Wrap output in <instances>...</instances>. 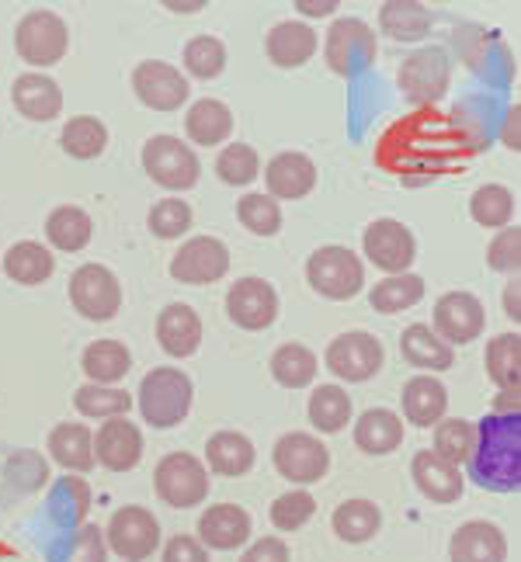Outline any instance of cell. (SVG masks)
Returning <instances> with one entry per match:
<instances>
[{
    "mask_svg": "<svg viewBox=\"0 0 521 562\" xmlns=\"http://www.w3.org/2000/svg\"><path fill=\"white\" fill-rule=\"evenodd\" d=\"M469 475L490 493H514L521 486V417L490 414L476 424Z\"/></svg>",
    "mask_w": 521,
    "mask_h": 562,
    "instance_id": "6da1fadb",
    "label": "cell"
},
{
    "mask_svg": "<svg viewBox=\"0 0 521 562\" xmlns=\"http://www.w3.org/2000/svg\"><path fill=\"white\" fill-rule=\"evenodd\" d=\"M195 400L191 379L178 369H154L140 385V414L149 427H178Z\"/></svg>",
    "mask_w": 521,
    "mask_h": 562,
    "instance_id": "7a4b0ae2",
    "label": "cell"
},
{
    "mask_svg": "<svg viewBox=\"0 0 521 562\" xmlns=\"http://www.w3.org/2000/svg\"><path fill=\"white\" fill-rule=\"evenodd\" d=\"M307 278L310 285L334 302H347L355 299L365 285V268L358 261L355 250L347 247H320L313 250V257L307 261Z\"/></svg>",
    "mask_w": 521,
    "mask_h": 562,
    "instance_id": "3957f363",
    "label": "cell"
},
{
    "mask_svg": "<svg viewBox=\"0 0 521 562\" xmlns=\"http://www.w3.org/2000/svg\"><path fill=\"white\" fill-rule=\"evenodd\" d=\"M154 486H157V496L167 507L188 510V507L206 501L209 472L199 459L188 456V451H174V456L160 459V465L154 472Z\"/></svg>",
    "mask_w": 521,
    "mask_h": 562,
    "instance_id": "277c9868",
    "label": "cell"
},
{
    "mask_svg": "<svg viewBox=\"0 0 521 562\" xmlns=\"http://www.w3.org/2000/svg\"><path fill=\"white\" fill-rule=\"evenodd\" d=\"M67 21L53 11H29L18 21L14 49L29 67H49L67 53Z\"/></svg>",
    "mask_w": 521,
    "mask_h": 562,
    "instance_id": "5b68a950",
    "label": "cell"
},
{
    "mask_svg": "<svg viewBox=\"0 0 521 562\" xmlns=\"http://www.w3.org/2000/svg\"><path fill=\"white\" fill-rule=\"evenodd\" d=\"M143 167H146L149 178H154L157 184H164V188H170V191L195 188V181H199V175H202L199 157H195L191 149L181 139H174V136L146 139Z\"/></svg>",
    "mask_w": 521,
    "mask_h": 562,
    "instance_id": "8992f818",
    "label": "cell"
},
{
    "mask_svg": "<svg viewBox=\"0 0 521 562\" xmlns=\"http://www.w3.org/2000/svg\"><path fill=\"white\" fill-rule=\"evenodd\" d=\"M376 35L358 18H337L328 32V67L337 77H355L373 67Z\"/></svg>",
    "mask_w": 521,
    "mask_h": 562,
    "instance_id": "52a82bcc",
    "label": "cell"
},
{
    "mask_svg": "<svg viewBox=\"0 0 521 562\" xmlns=\"http://www.w3.org/2000/svg\"><path fill=\"white\" fill-rule=\"evenodd\" d=\"M275 469H278V475H286L289 483L310 486V483H320L323 475H328L331 451L320 438L292 430V435L278 438V445H275Z\"/></svg>",
    "mask_w": 521,
    "mask_h": 562,
    "instance_id": "ba28073f",
    "label": "cell"
},
{
    "mask_svg": "<svg viewBox=\"0 0 521 562\" xmlns=\"http://www.w3.org/2000/svg\"><path fill=\"white\" fill-rule=\"evenodd\" d=\"M70 302L84 319H95V323L112 319L122 306L119 278L101 265H84L70 278Z\"/></svg>",
    "mask_w": 521,
    "mask_h": 562,
    "instance_id": "9c48e42d",
    "label": "cell"
},
{
    "mask_svg": "<svg viewBox=\"0 0 521 562\" xmlns=\"http://www.w3.org/2000/svg\"><path fill=\"white\" fill-rule=\"evenodd\" d=\"M108 546L125 562H143L160 546V525L146 507H122L108 525Z\"/></svg>",
    "mask_w": 521,
    "mask_h": 562,
    "instance_id": "30bf717a",
    "label": "cell"
},
{
    "mask_svg": "<svg viewBox=\"0 0 521 562\" xmlns=\"http://www.w3.org/2000/svg\"><path fill=\"white\" fill-rule=\"evenodd\" d=\"M487 327V313L484 302L469 295V292H445L434 302V334H439L448 348L452 344H469L484 334Z\"/></svg>",
    "mask_w": 521,
    "mask_h": 562,
    "instance_id": "8fae6325",
    "label": "cell"
},
{
    "mask_svg": "<svg viewBox=\"0 0 521 562\" xmlns=\"http://www.w3.org/2000/svg\"><path fill=\"white\" fill-rule=\"evenodd\" d=\"M328 369L344 382H368L383 369V344L373 334L347 330L328 348Z\"/></svg>",
    "mask_w": 521,
    "mask_h": 562,
    "instance_id": "7c38bea8",
    "label": "cell"
},
{
    "mask_svg": "<svg viewBox=\"0 0 521 562\" xmlns=\"http://www.w3.org/2000/svg\"><path fill=\"white\" fill-rule=\"evenodd\" d=\"M230 271V250L215 236H195L170 261V274L185 285H212Z\"/></svg>",
    "mask_w": 521,
    "mask_h": 562,
    "instance_id": "4fadbf2b",
    "label": "cell"
},
{
    "mask_svg": "<svg viewBox=\"0 0 521 562\" xmlns=\"http://www.w3.org/2000/svg\"><path fill=\"white\" fill-rule=\"evenodd\" d=\"M365 257L379 271L403 274L418 257V240L403 223L397 220H376L365 229Z\"/></svg>",
    "mask_w": 521,
    "mask_h": 562,
    "instance_id": "5bb4252c",
    "label": "cell"
},
{
    "mask_svg": "<svg viewBox=\"0 0 521 562\" xmlns=\"http://www.w3.org/2000/svg\"><path fill=\"white\" fill-rule=\"evenodd\" d=\"M226 313L236 327L265 330L278 316V295L265 278H241L226 295Z\"/></svg>",
    "mask_w": 521,
    "mask_h": 562,
    "instance_id": "9a60e30c",
    "label": "cell"
},
{
    "mask_svg": "<svg viewBox=\"0 0 521 562\" xmlns=\"http://www.w3.org/2000/svg\"><path fill=\"white\" fill-rule=\"evenodd\" d=\"M133 91L154 112H174L188 101V80L160 59H146L133 74Z\"/></svg>",
    "mask_w": 521,
    "mask_h": 562,
    "instance_id": "2e32d148",
    "label": "cell"
},
{
    "mask_svg": "<svg viewBox=\"0 0 521 562\" xmlns=\"http://www.w3.org/2000/svg\"><path fill=\"white\" fill-rule=\"evenodd\" d=\"M400 91L410 101H439L448 91V56L445 49H421L400 70Z\"/></svg>",
    "mask_w": 521,
    "mask_h": 562,
    "instance_id": "e0dca14e",
    "label": "cell"
},
{
    "mask_svg": "<svg viewBox=\"0 0 521 562\" xmlns=\"http://www.w3.org/2000/svg\"><path fill=\"white\" fill-rule=\"evenodd\" d=\"M143 459V435L136 424H129L125 417L104 420V427L95 438V462H101L112 472H129L136 469Z\"/></svg>",
    "mask_w": 521,
    "mask_h": 562,
    "instance_id": "ac0fdd59",
    "label": "cell"
},
{
    "mask_svg": "<svg viewBox=\"0 0 521 562\" xmlns=\"http://www.w3.org/2000/svg\"><path fill=\"white\" fill-rule=\"evenodd\" d=\"M448 555L452 562H505L508 538L490 521H469L452 535Z\"/></svg>",
    "mask_w": 521,
    "mask_h": 562,
    "instance_id": "d6986e66",
    "label": "cell"
},
{
    "mask_svg": "<svg viewBox=\"0 0 521 562\" xmlns=\"http://www.w3.org/2000/svg\"><path fill=\"white\" fill-rule=\"evenodd\" d=\"M247 538H251V514L244 507L215 504L202 514V521H199V542L202 546L230 552V549H241Z\"/></svg>",
    "mask_w": 521,
    "mask_h": 562,
    "instance_id": "ffe728a7",
    "label": "cell"
},
{
    "mask_svg": "<svg viewBox=\"0 0 521 562\" xmlns=\"http://www.w3.org/2000/svg\"><path fill=\"white\" fill-rule=\"evenodd\" d=\"M410 472H414L418 490L428 496V501H434V504H455L463 496L466 483H463L459 465L445 462L442 456H434V451H418Z\"/></svg>",
    "mask_w": 521,
    "mask_h": 562,
    "instance_id": "44dd1931",
    "label": "cell"
},
{
    "mask_svg": "<svg viewBox=\"0 0 521 562\" xmlns=\"http://www.w3.org/2000/svg\"><path fill=\"white\" fill-rule=\"evenodd\" d=\"M157 344L174 358H191L202 344V319L185 302H174L157 316Z\"/></svg>",
    "mask_w": 521,
    "mask_h": 562,
    "instance_id": "7402d4cb",
    "label": "cell"
},
{
    "mask_svg": "<svg viewBox=\"0 0 521 562\" xmlns=\"http://www.w3.org/2000/svg\"><path fill=\"white\" fill-rule=\"evenodd\" d=\"M14 108L29 122H53L63 108V91L59 83L46 74H21L11 88Z\"/></svg>",
    "mask_w": 521,
    "mask_h": 562,
    "instance_id": "603a6c76",
    "label": "cell"
},
{
    "mask_svg": "<svg viewBox=\"0 0 521 562\" xmlns=\"http://www.w3.org/2000/svg\"><path fill=\"white\" fill-rule=\"evenodd\" d=\"M265 181L275 199H302L317 184V164L307 154H278L265 170Z\"/></svg>",
    "mask_w": 521,
    "mask_h": 562,
    "instance_id": "cb8c5ba5",
    "label": "cell"
},
{
    "mask_svg": "<svg viewBox=\"0 0 521 562\" xmlns=\"http://www.w3.org/2000/svg\"><path fill=\"white\" fill-rule=\"evenodd\" d=\"M400 403H403V417L414 427H434L445 417L448 393L434 375H418L403 385Z\"/></svg>",
    "mask_w": 521,
    "mask_h": 562,
    "instance_id": "d4e9b609",
    "label": "cell"
},
{
    "mask_svg": "<svg viewBox=\"0 0 521 562\" xmlns=\"http://www.w3.org/2000/svg\"><path fill=\"white\" fill-rule=\"evenodd\" d=\"M355 445L365 456H389L403 445V420L393 409H365L355 424Z\"/></svg>",
    "mask_w": 521,
    "mask_h": 562,
    "instance_id": "484cf974",
    "label": "cell"
},
{
    "mask_svg": "<svg viewBox=\"0 0 521 562\" xmlns=\"http://www.w3.org/2000/svg\"><path fill=\"white\" fill-rule=\"evenodd\" d=\"M313 53H317V35L302 21H281V25L268 32V56L275 67L292 70L299 63H307Z\"/></svg>",
    "mask_w": 521,
    "mask_h": 562,
    "instance_id": "4316f807",
    "label": "cell"
},
{
    "mask_svg": "<svg viewBox=\"0 0 521 562\" xmlns=\"http://www.w3.org/2000/svg\"><path fill=\"white\" fill-rule=\"evenodd\" d=\"M400 351L414 369H431V372H445L455 361V351L431 327H424V323H414V327L403 330Z\"/></svg>",
    "mask_w": 521,
    "mask_h": 562,
    "instance_id": "83f0119b",
    "label": "cell"
},
{
    "mask_svg": "<svg viewBox=\"0 0 521 562\" xmlns=\"http://www.w3.org/2000/svg\"><path fill=\"white\" fill-rule=\"evenodd\" d=\"M185 133L199 143V146H220L230 133H233V115L223 101L215 98H202L188 108L185 115Z\"/></svg>",
    "mask_w": 521,
    "mask_h": 562,
    "instance_id": "f1b7e54d",
    "label": "cell"
},
{
    "mask_svg": "<svg viewBox=\"0 0 521 562\" xmlns=\"http://www.w3.org/2000/svg\"><path fill=\"white\" fill-rule=\"evenodd\" d=\"M49 456L70 472H87L95 465V438L84 424H59L49 435Z\"/></svg>",
    "mask_w": 521,
    "mask_h": 562,
    "instance_id": "f546056e",
    "label": "cell"
},
{
    "mask_svg": "<svg viewBox=\"0 0 521 562\" xmlns=\"http://www.w3.org/2000/svg\"><path fill=\"white\" fill-rule=\"evenodd\" d=\"M206 462L220 475H244L254 469V445L236 430H220L206 441Z\"/></svg>",
    "mask_w": 521,
    "mask_h": 562,
    "instance_id": "4dcf8cb0",
    "label": "cell"
},
{
    "mask_svg": "<svg viewBox=\"0 0 521 562\" xmlns=\"http://www.w3.org/2000/svg\"><path fill=\"white\" fill-rule=\"evenodd\" d=\"M133 369V358H129V348L119 340H95L87 344L84 351V375L95 385H112L119 379H125V372Z\"/></svg>",
    "mask_w": 521,
    "mask_h": 562,
    "instance_id": "1f68e13d",
    "label": "cell"
},
{
    "mask_svg": "<svg viewBox=\"0 0 521 562\" xmlns=\"http://www.w3.org/2000/svg\"><path fill=\"white\" fill-rule=\"evenodd\" d=\"M379 525H383V517L373 501H344L334 510V521H331L341 542H352V546H362L368 538H376Z\"/></svg>",
    "mask_w": 521,
    "mask_h": 562,
    "instance_id": "d6a6232c",
    "label": "cell"
},
{
    "mask_svg": "<svg viewBox=\"0 0 521 562\" xmlns=\"http://www.w3.org/2000/svg\"><path fill=\"white\" fill-rule=\"evenodd\" d=\"M4 271L18 285H42L53 274V254L35 240H21L4 254Z\"/></svg>",
    "mask_w": 521,
    "mask_h": 562,
    "instance_id": "836d02e7",
    "label": "cell"
},
{
    "mask_svg": "<svg viewBox=\"0 0 521 562\" xmlns=\"http://www.w3.org/2000/svg\"><path fill=\"white\" fill-rule=\"evenodd\" d=\"M352 420V396L341 385H317L310 396V424L323 435H337Z\"/></svg>",
    "mask_w": 521,
    "mask_h": 562,
    "instance_id": "e575fe53",
    "label": "cell"
},
{
    "mask_svg": "<svg viewBox=\"0 0 521 562\" xmlns=\"http://www.w3.org/2000/svg\"><path fill=\"white\" fill-rule=\"evenodd\" d=\"M379 25L397 42H418L431 29V11L424 4H410V0H389L379 8Z\"/></svg>",
    "mask_w": 521,
    "mask_h": 562,
    "instance_id": "d590c367",
    "label": "cell"
},
{
    "mask_svg": "<svg viewBox=\"0 0 521 562\" xmlns=\"http://www.w3.org/2000/svg\"><path fill=\"white\" fill-rule=\"evenodd\" d=\"M46 236L56 250H80L91 244V220H87V212L77 209V205H59L56 212H49L46 220Z\"/></svg>",
    "mask_w": 521,
    "mask_h": 562,
    "instance_id": "8d00e7d4",
    "label": "cell"
},
{
    "mask_svg": "<svg viewBox=\"0 0 521 562\" xmlns=\"http://www.w3.org/2000/svg\"><path fill=\"white\" fill-rule=\"evenodd\" d=\"M271 375L286 389H302L317 379V355L302 344H281L271 355Z\"/></svg>",
    "mask_w": 521,
    "mask_h": 562,
    "instance_id": "74e56055",
    "label": "cell"
},
{
    "mask_svg": "<svg viewBox=\"0 0 521 562\" xmlns=\"http://www.w3.org/2000/svg\"><path fill=\"white\" fill-rule=\"evenodd\" d=\"M487 372L497 389H518L521 382V337L497 334L487 344Z\"/></svg>",
    "mask_w": 521,
    "mask_h": 562,
    "instance_id": "f35d334b",
    "label": "cell"
},
{
    "mask_svg": "<svg viewBox=\"0 0 521 562\" xmlns=\"http://www.w3.org/2000/svg\"><path fill=\"white\" fill-rule=\"evenodd\" d=\"M74 406L80 409L84 417L95 420H112V417H125L133 409V396L122 393V389L112 385H80L74 393Z\"/></svg>",
    "mask_w": 521,
    "mask_h": 562,
    "instance_id": "ab89813d",
    "label": "cell"
},
{
    "mask_svg": "<svg viewBox=\"0 0 521 562\" xmlns=\"http://www.w3.org/2000/svg\"><path fill=\"white\" fill-rule=\"evenodd\" d=\"M424 299V281L418 274H393V278H383L379 285L368 292V302L373 310L379 313H400L410 310L414 302Z\"/></svg>",
    "mask_w": 521,
    "mask_h": 562,
    "instance_id": "60d3db41",
    "label": "cell"
},
{
    "mask_svg": "<svg viewBox=\"0 0 521 562\" xmlns=\"http://www.w3.org/2000/svg\"><path fill=\"white\" fill-rule=\"evenodd\" d=\"M473 445H476V427L463 417H445L434 424V456H442L445 462L459 465L469 462L473 456Z\"/></svg>",
    "mask_w": 521,
    "mask_h": 562,
    "instance_id": "b9f144b4",
    "label": "cell"
},
{
    "mask_svg": "<svg viewBox=\"0 0 521 562\" xmlns=\"http://www.w3.org/2000/svg\"><path fill=\"white\" fill-rule=\"evenodd\" d=\"M469 215L487 229H501L514 215V194L501 184H484L480 191H473Z\"/></svg>",
    "mask_w": 521,
    "mask_h": 562,
    "instance_id": "7bdbcfd3",
    "label": "cell"
},
{
    "mask_svg": "<svg viewBox=\"0 0 521 562\" xmlns=\"http://www.w3.org/2000/svg\"><path fill=\"white\" fill-rule=\"evenodd\" d=\"M108 143V128L91 119V115H77L63 125V149L77 160H95Z\"/></svg>",
    "mask_w": 521,
    "mask_h": 562,
    "instance_id": "ee69618b",
    "label": "cell"
},
{
    "mask_svg": "<svg viewBox=\"0 0 521 562\" xmlns=\"http://www.w3.org/2000/svg\"><path fill=\"white\" fill-rule=\"evenodd\" d=\"M185 67H188L191 77H199V80L220 77L223 67H226V49H223V42H220V38H212V35L191 38L188 46H185Z\"/></svg>",
    "mask_w": 521,
    "mask_h": 562,
    "instance_id": "f6af8a7d",
    "label": "cell"
},
{
    "mask_svg": "<svg viewBox=\"0 0 521 562\" xmlns=\"http://www.w3.org/2000/svg\"><path fill=\"white\" fill-rule=\"evenodd\" d=\"M313 514H317V501L307 493V490H289V493H281L278 501L271 504V525L278 531H299L307 521H313Z\"/></svg>",
    "mask_w": 521,
    "mask_h": 562,
    "instance_id": "bcb514c9",
    "label": "cell"
},
{
    "mask_svg": "<svg viewBox=\"0 0 521 562\" xmlns=\"http://www.w3.org/2000/svg\"><path fill=\"white\" fill-rule=\"evenodd\" d=\"M236 215H241V223L257 236H271L281 226V209L271 194H244V199L236 202Z\"/></svg>",
    "mask_w": 521,
    "mask_h": 562,
    "instance_id": "7dc6e473",
    "label": "cell"
},
{
    "mask_svg": "<svg viewBox=\"0 0 521 562\" xmlns=\"http://www.w3.org/2000/svg\"><path fill=\"white\" fill-rule=\"evenodd\" d=\"M257 170H260V157L247 143L226 146L220 160H215V175H220L226 184H251L257 178Z\"/></svg>",
    "mask_w": 521,
    "mask_h": 562,
    "instance_id": "c3c4849f",
    "label": "cell"
},
{
    "mask_svg": "<svg viewBox=\"0 0 521 562\" xmlns=\"http://www.w3.org/2000/svg\"><path fill=\"white\" fill-rule=\"evenodd\" d=\"M191 226V209L181 199H164L149 209V229H154L160 240H174V236L188 233Z\"/></svg>",
    "mask_w": 521,
    "mask_h": 562,
    "instance_id": "681fc988",
    "label": "cell"
},
{
    "mask_svg": "<svg viewBox=\"0 0 521 562\" xmlns=\"http://www.w3.org/2000/svg\"><path fill=\"white\" fill-rule=\"evenodd\" d=\"M518 247H521V229H505L497 240L490 244V250H487V261H490V268L494 271H518L521 268V254H518Z\"/></svg>",
    "mask_w": 521,
    "mask_h": 562,
    "instance_id": "f907efd6",
    "label": "cell"
},
{
    "mask_svg": "<svg viewBox=\"0 0 521 562\" xmlns=\"http://www.w3.org/2000/svg\"><path fill=\"white\" fill-rule=\"evenodd\" d=\"M63 562H104V538L95 525H84L70 538V552Z\"/></svg>",
    "mask_w": 521,
    "mask_h": 562,
    "instance_id": "816d5d0a",
    "label": "cell"
},
{
    "mask_svg": "<svg viewBox=\"0 0 521 562\" xmlns=\"http://www.w3.org/2000/svg\"><path fill=\"white\" fill-rule=\"evenodd\" d=\"M164 562H209V552L199 538L191 535H174L167 549H164Z\"/></svg>",
    "mask_w": 521,
    "mask_h": 562,
    "instance_id": "f5cc1de1",
    "label": "cell"
},
{
    "mask_svg": "<svg viewBox=\"0 0 521 562\" xmlns=\"http://www.w3.org/2000/svg\"><path fill=\"white\" fill-rule=\"evenodd\" d=\"M241 562H289V546L281 538H257Z\"/></svg>",
    "mask_w": 521,
    "mask_h": 562,
    "instance_id": "db71d44e",
    "label": "cell"
},
{
    "mask_svg": "<svg viewBox=\"0 0 521 562\" xmlns=\"http://www.w3.org/2000/svg\"><path fill=\"white\" fill-rule=\"evenodd\" d=\"M494 414H518V389H501L494 403Z\"/></svg>",
    "mask_w": 521,
    "mask_h": 562,
    "instance_id": "11a10c76",
    "label": "cell"
},
{
    "mask_svg": "<svg viewBox=\"0 0 521 562\" xmlns=\"http://www.w3.org/2000/svg\"><path fill=\"white\" fill-rule=\"evenodd\" d=\"M334 8H337L334 0H328V4H299V11H302V14H313V18L328 14V11H334Z\"/></svg>",
    "mask_w": 521,
    "mask_h": 562,
    "instance_id": "9f6ffc18",
    "label": "cell"
},
{
    "mask_svg": "<svg viewBox=\"0 0 521 562\" xmlns=\"http://www.w3.org/2000/svg\"><path fill=\"white\" fill-rule=\"evenodd\" d=\"M508 313H511V319H518V281L508 289Z\"/></svg>",
    "mask_w": 521,
    "mask_h": 562,
    "instance_id": "6f0895ef",
    "label": "cell"
}]
</instances>
